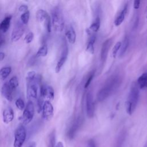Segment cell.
Here are the masks:
<instances>
[{"label": "cell", "instance_id": "obj_38", "mask_svg": "<svg viewBox=\"0 0 147 147\" xmlns=\"http://www.w3.org/2000/svg\"><path fill=\"white\" fill-rule=\"evenodd\" d=\"M26 147H36V144L34 141H30Z\"/></svg>", "mask_w": 147, "mask_h": 147}, {"label": "cell", "instance_id": "obj_35", "mask_svg": "<svg viewBox=\"0 0 147 147\" xmlns=\"http://www.w3.org/2000/svg\"><path fill=\"white\" fill-rule=\"evenodd\" d=\"M18 10L20 12H23V13L26 12V11L28 10V6L26 5H22L19 7Z\"/></svg>", "mask_w": 147, "mask_h": 147}, {"label": "cell", "instance_id": "obj_37", "mask_svg": "<svg viewBox=\"0 0 147 147\" xmlns=\"http://www.w3.org/2000/svg\"><path fill=\"white\" fill-rule=\"evenodd\" d=\"M140 3L141 1L138 0V1H134L133 2V7L134 9H138L140 6Z\"/></svg>", "mask_w": 147, "mask_h": 147}, {"label": "cell", "instance_id": "obj_6", "mask_svg": "<svg viewBox=\"0 0 147 147\" xmlns=\"http://www.w3.org/2000/svg\"><path fill=\"white\" fill-rule=\"evenodd\" d=\"M34 114V107L32 101L29 100L25 106L22 116V120L24 125H27L31 122Z\"/></svg>", "mask_w": 147, "mask_h": 147}, {"label": "cell", "instance_id": "obj_17", "mask_svg": "<svg viewBox=\"0 0 147 147\" xmlns=\"http://www.w3.org/2000/svg\"><path fill=\"white\" fill-rule=\"evenodd\" d=\"M65 36L71 44H74L76 41V33L75 29L71 25L67 26L65 30Z\"/></svg>", "mask_w": 147, "mask_h": 147}, {"label": "cell", "instance_id": "obj_34", "mask_svg": "<svg viewBox=\"0 0 147 147\" xmlns=\"http://www.w3.org/2000/svg\"><path fill=\"white\" fill-rule=\"evenodd\" d=\"M33 37H34V34L32 32H30L28 33H27L25 37V41L26 43L27 44L30 43L33 39Z\"/></svg>", "mask_w": 147, "mask_h": 147}, {"label": "cell", "instance_id": "obj_31", "mask_svg": "<svg viewBox=\"0 0 147 147\" xmlns=\"http://www.w3.org/2000/svg\"><path fill=\"white\" fill-rule=\"evenodd\" d=\"M16 107L20 110H22L25 108V103L24 100L21 98H18L16 101Z\"/></svg>", "mask_w": 147, "mask_h": 147}, {"label": "cell", "instance_id": "obj_14", "mask_svg": "<svg viewBox=\"0 0 147 147\" xmlns=\"http://www.w3.org/2000/svg\"><path fill=\"white\" fill-rule=\"evenodd\" d=\"M13 90L10 87L8 82H5L2 86L1 93L3 98L9 102L13 100Z\"/></svg>", "mask_w": 147, "mask_h": 147}, {"label": "cell", "instance_id": "obj_25", "mask_svg": "<svg viewBox=\"0 0 147 147\" xmlns=\"http://www.w3.org/2000/svg\"><path fill=\"white\" fill-rule=\"evenodd\" d=\"M11 72V68L9 66L3 67L0 69V78L4 80L8 77Z\"/></svg>", "mask_w": 147, "mask_h": 147}, {"label": "cell", "instance_id": "obj_21", "mask_svg": "<svg viewBox=\"0 0 147 147\" xmlns=\"http://www.w3.org/2000/svg\"><path fill=\"white\" fill-rule=\"evenodd\" d=\"M137 84L141 89H147V72L143 73L139 76Z\"/></svg>", "mask_w": 147, "mask_h": 147}, {"label": "cell", "instance_id": "obj_9", "mask_svg": "<svg viewBox=\"0 0 147 147\" xmlns=\"http://www.w3.org/2000/svg\"><path fill=\"white\" fill-rule=\"evenodd\" d=\"M95 106L93 95L91 92H88L86 95V112L88 118H92L94 115Z\"/></svg>", "mask_w": 147, "mask_h": 147}, {"label": "cell", "instance_id": "obj_26", "mask_svg": "<svg viewBox=\"0 0 147 147\" xmlns=\"http://www.w3.org/2000/svg\"><path fill=\"white\" fill-rule=\"evenodd\" d=\"M100 20L99 17H96L95 20L92 22L91 25H90L89 29L91 31H92L94 33L97 32L100 28Z\"/></svg>", "mask_w": 147, "mask_h": 147}, {"label": "cell", "instance_id": "obj_36", "mask_svg": "<svg viewBox=\"0 0 147 147\" xmlns=\"http://www.w3.org/2000/svg\"><path fill=\"white\" fill-rule=\"evenodd\" d=\"M87 147H96V143H95V141L92 139L89 140L87 142Z\"/></svg>", "mask_w": 147, "mask_h": 147}, {"label": "cell", "instance_id": "obj_10", "mask_svg": "<svg viewBox=\"0 0 147 147\" xmlns=\"http://www.w3.org/2000/svg\"><path fill=\"white\" fill-rule=\"evenodd\" d=\"M113 40L112 38H108L104 41L102 44L101 51H100V60L102 63H104L108 56V53L110 50V48L112 45Z\"/></svg>", "mask_w": 147, "mask_h": 147}, {"label": "cell", "instance_id": "obj_33", "mask_svg": "<svg viewBox=\"0 0 147 147\" xmlns=\"http://www.w3.org/2000/svg\"><path fill=\"white\" fill-rule=\"evenodd\" d=\"M94 75H95V72L94 71H91L90 73L88 76L87 77V80H86V82L85 83V84H84V87L85 88H87L89 86V85L90 84L92 80L93 79Z\"/></svg>", "mask_w": 147, "mask_h": 147}, {"label": "cell", "instance_id": "obj_39", "mask_svg": "<svg viewBox=\"0 0 147 147\" xmlns=\"http://www.w3.org/2000/svg\"><path fill=\"white\" fill-rule=\"evenodd\" d=\"M55 147H64V145L63 143L61 141L58 142L56 144V146Z\"/></svg>", "mask_w": 147, "mask_h": 147}, {"label": "cell", "instance_id": "obj_5", "mask_svg": "<svg viewBox=\"0 0 147 147\" xmlns=\"http://www.w3.org/2000/svg\"><path fill=\"white\" fill-rule=\"evenodd\" d=\"M26 137V131L25 126L21 124L15 130L14 147H22Z\"/></svg>", "mask_w": 147, "mask_h": 147}, {"label": "cell", "instance_id": "obj_22", "mask_svg": "<svg viewBox=\"0 0 147 147\" xmlns=\"http://www.w3.org/2000/svg\"><path fill=\"white\" fill-rule=\"evenodd\" d=\"M56 146V132L53 130L49 134L47 140V147Z\"/></svg>", "mask_w": 147, "mask_h": 147}, {"label": "cell", "instance_id": "obj_16", "mask_svg": "<svg viewBox=\"0 0 147 147\" xmlns=\"http://www.w3.org/2000/svg\"><path fill=\"white\" fill-rule=\"evenodd\" d=\"M127 5H125L123 8L117 14L115 20H114V24L116 26H119L124 21L126 14L127 13Z\"/></svg>", "mask_w": 147, "mask_h": 147}, {"label": "cell", "instance_id": "obj_4", "mask_svg": "<svg viewBox=\"0 0 147 147\" xmlns=\"http://www.w3.org/2000/svg\"><path fill=\"white\" fill-rule=\"evenodd\" d=\"M51 22L54 30L61 32L64 27V21L61 11L58 7L55 8L52 11Z\"/></svg>", "mask_w": 147, "mask_h": 147}, {"label": "cell", "instance_id": "obj_19", "mask_svg": "<svg viewBox=\"0 0 147 147\" xmlns=\"http://www.w3.org/2000/svg\"><path fill=\"white\" fill-rule=\"evenodd\" d=\"M51 17L48 13L43 9H39L36 12V19L40 22L45 23Z\"/></svg>", "mask_w": 147, "mask_h": 147}, {"label": "cell", "instance_id": "obj_15", "mask_svg": "<svg viewBox=\"0 0 147 147\" xmlns=\"http://www.w3.org/2000/svg\"><path fill=\"white\" fill-rule=\"evenodd\" d=\"M3 122L5 123H9L14 119V111L10 107L6 108L2 113Z\"/></svg>", "mask_w": 147, "mask_h": 147}, {"label": "cell", "instance_id": "obj_11", "mask_svg": "<svg viewBox=\"0 0 147 147\" xmlns=\"http://www.w3.org/2000/svg\"><path fill=\"white\" fill-rule=\"evenodd\" d=\"M68 54V48L67 45L65 43L63 46V51H62L60 57L59 61H57L56 66L55 67V71L56 73H59L60 71L61 68L63 67V66L64 65V63H65L67 59Z\"/></svg>", "mask_w": 147, "mask_h": 147}, {"label": "cell", "instance_id": "obj_24", "mask_svg": "<svg viewBox=\"0 0 147 147\" xmlns=\"http://www.w3.org/2000/svg\"><path fill=\"white\" fill-rule=\"evenodd\" d=\"M129 39L127 36H125L122 42H121V48L119 49V55L120 56H123L126 52L129 46Z\"/></svg>", "mask_w": 147, "mask_h": 147}, {"label": "cell", "instance_id": "obj_27", "mask_svg": "<svg viewBox=\"0 0 147 147\" xmlns=\"http://www.w3.org/2000/svg\"><path fill=\"white\" fill-rule=\"evenodd\" d=\"M48 53V47L46 45H44L40 47L36 53V57H44Z\"/></svg>", "mask_w": 147, "mask_h": 147}, {"label": "cell", "instance_id": "obj_30", "mask_svg": "<svg viewBox=\"0 0 147 147\" xmlns=\"http://www.w3.org/2000/svg\"><path fill=\"white\" fill-rule=\"evenodd\" d=\"M36 76V73L34 71H30L26 74V79L27 82H30L34 80Z\"/></svg>", "mask_w": 147, "mask_h": 147}, {"label": "cell", "instance_id": "obj_41", "mask_svg": "<svg viewBox=\"0 0 147 147\" xmlns=\"http://www.w3.org/2000/svg\"><path fill=\"white\" fill-rule=\"evenodd\" d=\"M5 41L3 40H0V47L4 44Z\"/></svg>", "mask_w": 147, "mask_h": 147}, {"label": "cell", "instance_id": "obj_2", "mask_svg": "<svg viewBox=\"0 0 147 147\" xmlns=\"http://www.w3.org/2000/svg\"><path fill=\"white\" fill-rule=\"evenodd\" d=\"M139 87L137 83H133L130 89L127 99L126 102V111L129 115H131L135 109L139 98Z\"/></svg>", "mask_w": 147, "mask_h": 147}, {"label": "cell", "instance_id": "obj_13", "mask_svg": "<svg viewBox=\"0 0 147 147\" xmlns=\"http://www.w3.org/2000/svg\"><path fill=\"white\" fill-rule=\"evenodd\" d=\"M37 86L34 83V80L28 82L27 86V95L30 100L32 99H36L37 98Z\"/></svg>", "mask_w": 147, "mask_h": 147}, {"label": "cell", "instance_id": "obj_3", "mask_svg": "<svg viewBox=\"0 0 147 147\" xmlns=\"http://www.w3.org/2000/svg\"><path fill=\"white\" fill-rule=\"evenodd\" d=\"M84 119L82 115H79L75 117L71 122L66 133L67 137L69 140H72L76 136L77 133L83 125Z\"/></svg>", "mask_w": 147, "mask_h": 147}, {"label": "cell", "instance_id": "obj_32", "mask_svg": "<svg viewBox=\"0 0 147 147\" xmlns=\"http://www.w3.org/2000/svg\"><path fill=\"white\" fill-rule=\"evenodd\" d=\"M121 42H117L113 48V51H112V53H113V56L114 57H115L117 55V53L119 51L120 49V48H121Z\"/></svg>", "mask_w": 147, "mask_h": 147}, {"label": "cell", "instance_id": "obj_40", "mask_svg": "<svg viewBox=\"0 0 147 147\" xmlns=\"http://www.w3.org/2000/svg\"><path fill=\"white\" fill-rule=\"evenodd\" d=\"M5 58V53L3 52H0V60H3Z\"/></svg>", "mask_w": 147, "mask_h": 147}, {"label": "cell", "instance_id": "obj_12", "mask_svg": "<svg viewBox=\"0 0 147 147\" xmlns=\"http://www.w3.org/2000/svg\"><path fill=\"white\" fill-rule=\"evenodd\" d=\"M24 28L21 23H17L13 29L11 40L13 42H16L20 40L24 33Z\"/></svg>", "mask_w": 147, "mask_h": 147}, {"label": "cell", "instance_id": "obj_18", "mask_svg": "<svg viewBox=\"0 0 147 147\" xmlns=\"http://www.w3.org/2000/svg\"><path fill=\"white\" fill-rule=\"evenodd\" d=\"M126 137V131L125 130H122L118 135L117 139L114 144L113 147H122Z\"/></svg>", "mask_w": 147, "mask_h": 147}, {"label": "cell", "instance_id": "obj_28", "mask_svg": "<svg viewBox=\"0 0 147 147\" xmlns=\"http://www.w3.org/2000/svg\"><path fill=\"white\" fill-rule=\"evenodd\" d=\"M10 87L13 90L16 89L18 86V80L17 76H13L8 82Z\"/></svg>", "mask_w": 147, "mask_h": 147}, {"label": "cell", "instance_id": "obj_20", "mask_svg": "<svg viewBox=\"0 0 147 147\" xmlns=\"http://www.w3.org/2000/svg\"><path fill=\"white\" fill-rule=\"evenodd\" d=\"M11 20V16H9L6 17L3 21L0 23V31L5 33L6 32L10 26V22Z\"/></svg>", "mask_w": 147, "mask_h": 147}, {"label": "cell", "instance_id": "obj_42", "mask_svg": "<svg viewBox=\"0 0 147 147\" xmlns=\"http://www.w3.org/2000/svg\"><path fill=\"white\" fill-rule=\"evenodd\" d=\"M144 147H147V140H146V142H145V144Z\"/></svg>", "mask_w": 147, "mask_h": 147}, {"label": "cell", "instance_id": "obj_29", "mask_svg": "<svg viewBox=\"0 0 147 147\" xmlns=\"http://www.w3.org/2000/svg\"><path fill=\"white\" fill-rule=\"evenodd\" d=\"M30 18V11L29 10L26 11V12L23 13L21 15V20L23 24L26 25L28 24Z\"/></svg>", "mask_w": 147, "mask_h": 147}, {"label": "cell", "instance_id": "obj_23", "mask_svg": "<svg viewBox=\"0 0 147 147\" xmlns=\"http://www.w3.org/2000/svg\"><path fill=\"white\" fill-rule=\"evenodd\" d=\"M96 40L95 35L92 34L91 35L89 40L88 41L87 45V51L89 52L90 53L93 54L94 53V43Z\"/></svg>", "mask_w": 147, "mask_h": 147}, {"label": "cell", "instance_id": "obj_8", "mask_svg": "<svg viewBox=\"0 0 147 147\" xmlns=\"http://www.w3.org/2000/svg\"><path fill=\"white\" fill-rule=\"evenodd\" d=\"M42 118L47 121H49L53 117V107L51 102L45 100L44 102L42 107Z\"/></svg>", "mask_w": 147, "mask_h": 147}, {"label": "cell", "instance_id": "obj_1", "mask_svg": "<svg viewBox=\"0 0 147 147\" xmlns=\"http://www.w3.org/2000/svg\"><path fill=\"white\" fill-rule=\"evenodd\" d=\"M120 83L119 76L115 74L110 76L97 94V99L102 102L108 98L118 87Z\"/></svg>", "mask_w": 147, "mask_h": 147}, {"label": "cell", "instance_id": "obj_7", "mask_svg": "<svg viewBox=\"0 0 147 147\" xmlns=\"http://www.w3.org/2000/svg\"><path fill=\"white\" fill-rule=\"evenodd\" d=\"M40 96H41L43 98V99H45L46 100L50 102L54 99V90L51 86L41 85Z\"/></svg>", "mask_w": 147, "mask_h": 147}]
</instances>
